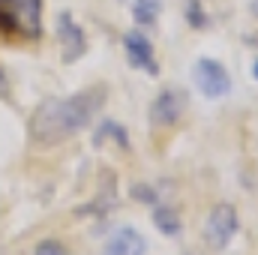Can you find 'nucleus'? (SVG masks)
I'll return each instance as SVG.
<instances>
[{"instance_id": "8", "label": "nucleus", "mask_w": 258, "mask_h": 255, "mask_svg": "<svg viewBox=\"0 0 258 255\" xmlns=\"http://www.w3.org/2000/svg\"><path fill=\"white\" fill-rule=\"evenodd\" d=\"M144 252H147V243H144V237H141L135 228H120V231H114V234L108 237L105 249H102V255H144Z\"/></svg>"}, {"instance_id": "11", "label": "nucleus", "mask_w": 258, "mask_h": 255, "mask_svg": "<svg viewBox=\"0 0 258 255\" xmlns=\"http://www.w3.org/2000/svg\"><path fill=\"white\" fill-rule=\"evenodd\" d=\"M186 18H189V27H195V30L207 27V15H204V9H201L198 0H189V6H186Z\"/></svg>"}, {"instance_id": "15", "label": "nucleus", "mask_w": 258, "mask_h": 255, "mask_svg": "<svg viewBox=\"0 0 258 255\" xmlns=\"http://www.w3.org/2000/svg\"><path fill=\"white\" fill-rule=\"evenodd\" d=\"M252 75H255V78H258V60H255V66H252Z\"/></svg>"}, {"instance_id": "5", "label": "nucleus", "mask_w": 258, "mask_h": 255, "mask_svg": "<svg viewBox=\"0 0 258 255\" xmlns=\"http://www.w3.org/2000/svg\"><path fill=\"white\" fill-rule=\"evenodd\" d=\"M183 105H186V96L180 90H162L153 105H150V123L153 126H174L183 114Z\"/></svg>"}, {"instance_id": "16", "label": "nucleus", "mask_w": 258, "mask_h": 255, "mask_svg": "<svg viewBox=\"0 0 258 255\" xmlns=\"http://www.w3.org/2000/svg\"><path fill=\"white\" fill-rule=\"evenodd\" d=\"M255 9H258V6H255Z\"/></svg>"}, {"instance_id": "9", "label": "nucleus", "mask_w": 258, "mask_h": 255, "mask_svg": "<svg viewBox=\"0 0 258 255\" xmlns=\"http://www.w3.org/2000/svg\"><path fill=\"white\" fill-rule=\"evenodd\" d=\"M153 225L165 234V237H174L180 231V216L171 210V207H153Z\"/></svg>"}, {"instance_id": "7", "label": "nucleus", "mask_w": 258, "mask_h": 255, "mask_svg": "<svg viewBox=\"0 0 258 255\" xmlns=\"http://www.w3.org/2000/svg\"><path fill=\"white\" fill-rule=\"evenodd\" d=\"M57 39H60V48H63V60H66V63L78 60V57L84 54V48H87L84 30L72 21V15H69V12H63V15L57 18Z\"/></svg>"}, {"instance_id": "6", "label": "nucleus", "mask_w": 258, "mask_h": 255, "mask_svg": "<svg viewBox=\"0 0 258 255\" xmlns=\"http://www.w3.org/2000/svg\"><path fill=\"white\" fill-rule=\"evenodd\" d=\"M123 48H126V57L132 66L144 69L147 75H156L159 72L156 57H153V45H150V39L141 30H129L126 36H123Z\"/></svg>"}, {"instance_id": "14", "label": "nucleus", "mask_w": 258, "mask_h": 255, "mask_svg": "<svg viewBox=\"0 0 258 255\" xmlns=\"http://www.w3.org/2000/svg\"><path fill=\"white\" fill-rule=\"evenodd\" d=\"M6 90H9V81H6V72L0 69V96H6Z\"/></svg>"}, {"instance_id": "10", "label": "nucleus", "mask_w": 258, "mask_h": 255, "mask_svg": "<svg viewBox=\"0 0 258 255\" xmlns=\"http://www.w3.org/2000/svg\"><path fill=\"white\" fill-rule=\"evenodd\" d=\"M132 15L138 24H153L159 15V0H132Z\"/></svg>"}, {"instance_id": "1", "label": "nucleus", "mask_w": 258, "mask_h": 255, "mask_svg": "<svg viewBox=\"0 0 258 255\" xmlns=\"http://www.w3.org/2000/svg\"><path fill=\"white\" fill-rule=\"evenodd\" d=\"M102 105H105V90L102 87L81 90L75 96L45 99L30 117V141H36L39 147L60 144L69 135L90 126V120L99 114Z\"/></svg>"}, {"instance_id": "13", "label": "nucleus", "mask_w": 258, "mask_h": 255, "mask_svg": "<svg viewBox=\"0 0 258 255\" xmlns=\"http://www.w3.org/2000/svg\"><path fill=\"white\" fill-rule=\"evenodd\" d=\"M36 255H66V249L57 243V240H45L36 246Z\"/></svg>"}, {"instance_id": "4", "label": "nucleus", "mask_w": 258, "mask_h": 255, "mask_svg": "<svg viewBox=\"0 0 258 255\" xmlns=\"http://www.w3.org/2000/svg\"><path fill=\"white\" fill-rule=\"evenodd\" d=\"M192 78H195V87L204 96H210V99H219V96H225L231 90L228 69L219 63V60H213V57H201L192 69Z\"/></svg>"}, {"instance_id": "3", "label": "nucleus", "mask_w": 258, "mask_h": 255, "mask_svg": "<svg viewBox=\"0 0 258 255\" xmlns=\"http://www.w3.org/2000/svg\"><path fill=\"white\" fill-rule=\"evenodd\" d=\"M237 210L234 204H216L207 216V225H204V240L210 249H225L231 243V237L237 234Z\"/></svg>"}, {"instance_id": "2", "label": "nucleus", "mask_w": 258, "mask_h": 255, "mask_svg": "<svg viewBox=\"0 0 258 255\" xmlns=\"http://www.w3.org/2000/svg\"><path fill=\"white\" fill-rule=\"evenodd\" d=\"M42 33V0H0V36L33 42Z\"/></svg>"}, {"instance_id": "12", "label": "nucleus", "mask_w": 258, "mask_h": 255, "mask_svg": "<svg viewBox=\"0 0 258 255\" xmlns=\"http://www.w3.org/2000/svg\"><path fill=\"white\" fill-rule=\"evenodd\" d=\"M132 198H138V201H144V204H150V207H156V201H159L156 189H150V186H144V183L132 186Z\"/></svg>"}]
</instances>
